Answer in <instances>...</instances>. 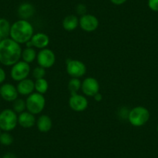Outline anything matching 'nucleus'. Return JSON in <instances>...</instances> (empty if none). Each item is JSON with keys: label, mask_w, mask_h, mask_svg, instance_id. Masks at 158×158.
Returning <instances> with one entry per match:
<instances>
[{"label": "nucleus", "mask_w": 158, "mask_h": 158, "mask_svg": "<svg viewBox=\"0 0 158 158\" xmlns=\"http://www.w3.org/2000/svg\"><path fill=\"white\" fill-rule=\"evenodd\" d=\"M0 158H2V157H1V156H0Z\"/></svg>", "instance_id": "nucleus-35"}, {"label": "nucleus", "mask_w": 158, "mask_h": 158, "mask_svg": "<svg viewBox=\"0 0 158 158\" xmlns=\"http://www.w3.org/2000/svg\"><path fill=\"white\" fill-rule=\"evenodd\" d=\"M22 48L10 37L0 41V63L4 66H13L21 59Z\"/></svg>", "instance_id": "nucleus-1"}, {"label": "nucleus", "mask_w": 158, "mask_h": 158, "mask_svg": "<svg viewBox=\"0 0 158 158\" xmlns=\"http://www.w3.org/2000/svg\"><path fill=\"white\" fill-rule=\"evenodd\" d=\"M27 111L33 115L40 114L46 106V99L44 95L38 92H33L27 97L26 99Z\"/></svg>", "instance_id": "nucleus-4"}, {"label": "nucleus", "mask_w": 158, "mask_h": 158, "mask_svg": "<svg viewBox=\"0 0 158 158\" xmlns=\"http://www.w3.org/2000/svg\"><path fill=\"white\" fill-rule=\"evenodd\" d=\"M127 0H110V2H112V4L116 6H120L123 5V4L127 2Z\"/></svg>", "instance_id": "nucleus-29"}, {"label": "nucleus", "mask_w": 158, "mask_h": 158, "mask_svg": "<svg viewBox=\"0 0 158 158\" xmlns=\"http://www.w3.org/2000/svg\"><path fill=\"white\" fill-rule=\"evenodd\" d=\"M36 126L40 132L48 133L52 129V119L48 115H40L36 119Z\"/></svg>", "instance_id": "nucleus-16"}, {"label": "nucleus", "mask_w": 158, "mask_h": 158, "mask_svg": "<svg viewBox=\"0 0 158 158\" xmlns=\"http://www.w3.org/2000/svg\"><path fill=\"white\" fill-rule=\"evenodd\" d=\"M150 116V112L147 108L143 106H136L129 111L127 118L132 126L135 127H140L148 122Z\"/></svg>", "instance_id": "nucleus-3"}, {"label": "nucleus", "mask_w": 158, "mask_h": 158, "mask_svg": "<svg viewBox=\"0 0 158 158\" xmlns=\"http://www.w3.org/2000/svg\"><path fill=\"white\" fill-rule=\"evenodd\" d=\"M100 85L98 80L93 77H88L81 81V90L85 96L94 97L99 92Z\"/></svg>", "instance_id": "nucleus-9"}, {"label": "nucleus", "mask_w": 158, "mask_h": 158, "mask_svg": "<svg viewBox=\"0 0 158 158\" xmlns=\"http://www.w3.org/2000/svg\"><path fill=\"white\" fill-rule=\"evenodd\" d=\"M14 141L13 136L10 132H3L0 135V143L3 146H10Z\"/></svg>", "instance_id": "nucleus-24"}, {"label": "nucleus", "mask_w": 158, "mask_h": 158, "mask_svg": "<svg viewBox=\"0 0 158 158\" xmlns=\"http://www.w3.org/2000/svg\"><path fill=\"white\" fill-rule=\"evenodd\" d=\"M1 133H2V130L0 129V135H1Z\"/></svg>", "instance_id": "nucleus-32"}, {"label": "nucleus", "mask_w": 158, "mask_h": 158, "mask_svg": "<svg viewBox=\"0 0 158 158\" xmlns=\"http://www.w3.org/2000/svg\"><path fill=\"white\" fill-rule=\"evenodd\" d=\"M99 26L98 18L92 14H85L79 18V27L84 31L92 33L95 31Z\"/></svg>", "instance_id": "nucleus-11"}, {"label": "nucleus", "mask_w": 158, "mask_h": 158, "mask_svg": "<svg viewBox=\"0 0 158 158\" xmlns=\"http://www.w3.org/2000/svg\"><path fill=\"white\" fill-rule=\"evenodd\" d=\"M17 125L18 115L13 109H3L0 112V129L2 131H13Z\"/></svg>", "instance_id": "nucleus-5"}, {"label": "nucleus", "mask_w": 158, "mask_h": 158, "mask_svg": "<svg viewBox=\"0 0 158 158\" xmlns=\"http://www.w3.org/2000/svg\"><path fill=\"white\" fill-rule=\"evenodd\" d=\"M35 115L28 111H24L18 115V124L24 129H30L36 125Z\"/></svg>", "instance_id": "nucleus-14"}, {"label": "nucleus", "mask_w": 158, "mask_h": 158, "mask_svg": "<svg viewBox=\"0 0 158 158\" xmlns=\"http://www.w3.org/2000/svg\"><path fill=\"white\" fill-rule=\"evenodd\" d=\"M36 61L39 66L45 68H51L56 62V56L54 51L49 48L40 50L36 56Z\"/></svg>", "instance_id": "nucleus-8"}, {"label": "nucleus", "mask_w": 158, "mask_h": 158, "mask_svg": "<svg viewBox=\"0 0 158 158\" xmlns=\"http://www.w3.org/2000/svg\"><path fill=\"white\" fill-rule=\"evenodd\" d=\"M70 108L74 112H84L89 106V101L85 95L78 93L71 94L68 101Z\"/></svg>", "instance_id": "nucleus-10"}, {"label": "nucleus", "mask_w": 158, "mask_h": 158, "mask_svg": "<svg viewBox=\"0 0 158 158\" xmlns=\"http://www.w3.org/2000/svg\"><path fill=\"white\" fill-rule=\"evenodd\" d=\"M2 40V38L1 37V36H0V41H1V40Z\"/></svg>", "instance_id": "nucleus-34"}, {"label": "nucleus", "mask_w": 158, "mask_h": 158, "mask_svg": "<svg viewBox=\"0 0 158 158\" xmlns=\"http://www.w3.org/2000/svg\"><path fill=\"white\" fill-rule=\"evenodd\" d=\"M93 98H94V99L95 100V101L98 102H101L102 100V95L100 92H98L96 95H94Z\"/></svg>", "instance_id": "nucleus-30"}, {"label": "nucleus", "mask_w": 158, "mask_h": 158, "mask_svg": "<svg viewBox=\"0 0 158 158\" xmlns=\"http://www.w3.org/2000/svg\"><path fill=\"white\" fill-rule=\"evenodd\" d=\"M33 34L34 29L28 20L19 19L11 25L10 37L19 44H26Z\"/></svg>", "instance_id": "nucleus-2"}, {"label": "nucleus", "mask_w": 158, "mask_h": 158, "mask_svg": "<svg viewBox=\"0 0 158 158\" xmlns=\"http://www.w3.org/2000/svg\"><path fill=\"white\" fill-rule=\"evenodd\" d=\"M36 56H37V52L34 48H27L26 47V48H24L22 51L21 59L27 63L31 64L35 60H36Z\"/></svg>", "instance_id": "nucleus-19"}, {"label": "nucleus", "mask_w": 158, "mask_h": 158, "mask_svg": "<svg viewBox=\"0 0 158 158\" xmlns=\"http://www.w3.org/2000/svg\"><path fill=\"white\" fill-rule=\"evenodd\" d=\"M50 44V38L46 33H34L30 41L26 44L27 48H34L39 50L44 49L48 47Z\"/></svg>", "instance_id": "nucleus-12"}, {"label": "nucleus", "mask_w": 158, "mask_h": 158, "mask_svg": "<svg viewBox=\"0 0 158 158\" xmlns=\"http://www.w3.org/2000/svg\"><path fill=\"white\" fill-rule=\"evenodd\" d=\"M11 70H10V76L12 79L15 81H22L23 79H26L30 75V64L23 61V60H19L17 63L11 66Z\"/></svg>", "instance_id": "nucleus-6"}, {"label": "nucleus", "mask_w": 158, "mask_h": 158, "mask_svg": "<svg viewBox=\"0 0 158 158\" xmlns=\"http://www.w3.org/2000/svg\"><path fill=\"white\" fill-rule=\"evenodd\" d=\"M13 109L16 113H21L27 110V105H26V100L23 98H16L15 101L13 102Z\"/></svg>", "instance_id": "nucleus-23"}, {"label": "nucleus", "mask_w": 158, "mask_h": 158, "mask_svg": "<svg viewBox=\"0 0 158 158\" xmlns=\"http://www.w3.org/2000/svg\"><path fill=\"white\" fill-rule=\"evenodd\" d=\"M156 131H157V133H158V125H157V127H156Z\"/></svg>", "instance_id": "nucleus-33"}, {"label": "nucleus", "mask_w": 158, "mask_h": 158, "mask_svg": "<svg viewBox=\"0 0 158 158\" xmlns=\"http://www.w3.org/2000/svg\"><path fill=\"white\" fill-rule=\"evenodd\" d=\"M11 24L10 21L5 18H0V36L2 39L8 38L10 36Z\"/></svg>", "instance_id": "nucleus-21"}, {"label": "nucleus", "mask_w": 158, "mask_h": 158, "mask_svg": "<svg viewBox=\"0 0 158 158\" xmlns=\"http://www.w3.org/2000/svg\"><path fill=\"white\" fill-rule=\"evenodd\" d=\"M66 71L71 77L80 78L86 74L87 68L84 62L81 60L72 59L68 60L67 62Z\"/></svg>", "instance_id": "nucleus-7"}, {"label": "nucleus", "mask_w": 158, "mask_h": 158, "mask_svg": "<svg viewBox=\"0 0 158 158\" xmlns=\"http://www.w3.org/2000/svg\"><path fill=\"white\" fill-rule=\"evenodd\" d=\"M62 26L66 31H74L79 26L78 17L75 15H68L65 16L62 22Z\"/></svg>", "instance_id": "nucleus-18"}, {"label": "nucleus", "mask_w": 158, "mask_h": 158, "mask_svg": "<svg viewBox=\"0 0 158 158\" xmlns=\"http://www.w3.org/2000/svg\"><path fill=\"white\" fill-rule=\"evenodd\" d=\"M32 75H33V77L35 80L40 78H44L45 75H46V69L38 65L37 67L33 68V71H32Z\"/></svg>", "instance_id": "nucleus-25"}, {"label": "nucleus", "mask_w": 158, "mask_h": 158, "mask_svg": "<svg viewBox=\"0 0 158 158\" xmlns=\"http://www.w3.org/2000/svg\"><path fill=\"white\" fill-rule=\"evenodd\" d=\"M81 88V81L80 78L71 77V79L68 81V89L71 94L78 93V91Z\"/></svg>", "instance_id": "nucleus-22"}, {"label": "nucleus", "mask_w": 158, "mask_h": 158, "mask_svg": "<svg viewBox=\"0 0 158 158\" xmlns=\"http://www.w3.org/2000/svg\"><path fill=\"white\" fill-rule=\"evenodd\" d=\"M147 5L152 11L158 12V0H148Z\"/></svg>", "instance_id": "nucleus-26"}, {"label": "nucleus", "mask_w": 158, "mask_h": 158, "mask_svg": "<svg viewBox=\"0 0 158 158\" xmlns=\"http://www.w3.org/2000/svg\"><path fill=\"white\" fill-rule=\"evenodd\" d=\"M6 78V73L3 68L0 67V85L3 84Z\"/></svg>", "instance_id": "nucleus-28"}, {"label": "nucleus", "mask_w": 158, "mask_h": 158, "mask_svg": "<svg viewBox=\"0 0 158 158\" xmlns=\"http://www.w3.org/2000/svg\"><path fill=\"white\" fill-rule=\"evenodd\" d=\"M2 158H17V156L13 153H7Z\"/></svg>", "instance_id": "nucleus-31"}, {"label": "nucleus", "mask_w": 158, "mask_h": 158, "mask_svg": "<svg viewBox=\"0 0 158 158\" xmlns=\"http://www.w3.org/2000/svg\"><path fill=\"white\" fill-rule=\"evenodd\" d=\"M35 10L34 6L30 2H23L19 6L17 10L18 16L21 19H26L28 20L30 18L34 15Z\"/></svg>", "instance_id": "nucleus-17"}, {"label": "nucleus", "mask_w": 158, "mask_h": 158, "mask_svg": "<svg viewBox=\"0 0 158 158\" xmlns=\"http://www.w3.org/2000/svg\"><path fill=\"white\" fill-rule=\"evenodd\" d=\"M16 89H17L18 93L19 95L28 96L30 94L34 92V81L29 78V77L23 79V80L18 82L17 85H16Z\"/></svg>", "instance_id": "nucleus-15"}, {"label": "nucleus", "mask_w": 158, "mask_h": 158, "mask_svg": "<svg viewBox=\"0 0 158 158\" xmlns=\"http://www.w3.org/2000/svg\"><path fill=\"white\" fill-rule=\"evenodd\" d=\"M18 93L16 86L11 83H4L0 87V96L6 102H12L18 98Z\"/></svg>", "instance_id": "nucleus-13"}, {"label": "nucleus", "mask_w": 158, "mask_h": 158, "mask_svg": "<svg viewBox=\"0 0 158 158\" xmlns=\"http://www.w3.org/2000/svg\"><path fill=\"white\" fill-rule=\"evenodd\" d=\"M34 86L36 92L44 95L48 92V89H49V83L47 81V79L44 77V78H40L35 80Z\"/></svg>", "instance_id": "nucleus-20"}, {"label": "nucleus", "mask_w": 158, "mask_h": 158, "mask_svg": "<svg viewBox=\"0 0 158 158\" xmlns=\"http://www.w3.org/2000/svg\"><path fill=\"white\" fill-rule=\"evenodd\" d=\"M76 11L78 15H81V16H83L86 14V6L84 4H78L76 7Z\"/></svg>", "instance_id": "nucleus-27"}]
</instances>
